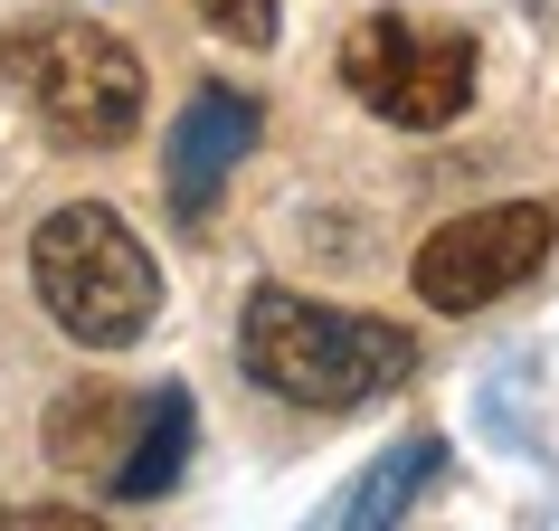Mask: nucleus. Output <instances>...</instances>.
<instances>
[{
  "label": "nucleus",
  "instance_id": "3",
  "mask_svg": "<svg viewBox=\"0 0 559 531\" xmlns=\"http://www.w3.org/2000/svg\"><path fill=\"white\" fill-rule=\"evenodd\" d=\"M29 275H38V304H48L76 342H95V352H123V342L152 323V304H162L152 247L95 200L58 209V219L29 237Z\"/></svg>",
  "mask_w": 559,
  "mask_h": 531
},
{
  "label": "nucleus",
  "instance_id": "1",
  "mask_svg": "<svg viewBox=\"0 0 559 531\" xmlns=\"http://www.w3.org/2000/svg\"><path fill=\"white\" fill-rule=\"evenodd\" d=\"M237 361H247L257 389L295 399V409H360V399H389L417 370L399 323L313 304L295 285H257L247 295V314H237Z\"/></svg>",
  "mask_w": 559,
  "mask_h": 531
},
{
  "label": "nucleus",
  "instance_id": "8",
  "mask_svg": "<svg viewBox=\"0 0 559 531\" xmlns=\"http://www.w3.org/2000/svg\"><path fill=\"white\" fill-rule=\"evenodd\" d=\"M437 465H445V446H437V437H408V446H389L380 465L360 474V494L342 503V522H399V512H408V494H417V484H427Z\"/></svg>",
  "mask_w": 559,
  "mask_h": 531
},
{
  "label": "nucleus",
  "instance_id": "10",
  "mask_svg": "<svg viewBox=\"0 0 559 531\" xmlns=\"http://www.w3.org/2000/svg\"><path fill=\"white\" fill-rule=\"evenodd\" d=\"M200 20L228 48H275V0H200Z\"/></svg>",
  "mask_w": 559,
  "mask_h": 531
},
{
  "label": "nucleus",
  "instance_id": "2",
  "mask_svg": "<svg viewBox=\"0 0 559 531\" xmlns=\"http://www.w3.org/2000/svg\"><path fill=\"white\" fill-rule=\"evenodd\" d=\"M0 76L20 86V105L58 152H115L143 133V58L95 20H48V30L0 38Z\"/></svg>",
  "mask_w": 559,
  "mask_h": 531
},
{
  "label": "nucleus",
  "instance_id": "4",
  "mask_svg": "<svg viewBox=\"0 0 559 531\" xmlns=\"http://www.w3.org/2000/svg\"><path fill=\"white\" fill-rule=\"evenodd\" d=\"M342 86L399 133H445L474 105V38L465 30H408L399 10L360 20L342 38Z\"/></svg>",
  "mask_w": 559,
  "mask_h": 531
},
{
  "label": "nucleus",
  "instance_id": "7",
  "mask_svg": "<svg viewBox=\"0 0 559 531\" xmlns=\"http://www.w3.org/2000/svg\"><path fill=\"white\" fill-rule=\"evenodd\" d=\"M190 446H200V409L180 399V389H162V399H143V417H133V456H115V484L123 503H162L180 484V465H190Z\"/></svg>",
  "mask_w": 559,
  "mask_h": 531
},
{
  "label": "nucleus",
  "instance_id": "5",
  "mask_svg": "<svg viewBox=\"0 0 559 531\" xmlns=\"http://www.w3.org/2000/svg\"><path fill=\"white\" fill-rule=\"evenodd\" d=\"M550 237H559V219L540 200L465 209V219H445V228L417 247L408 285H417V304H437V314H484V304H502L512 285H531V275L550 266Z\"/></svg>",
  "mask_w": 559,
  "mask_h": 531
},
{
  "label": "nucleus",
  "instance_id": "9",
  "mask_svg": "<svg viewBox=\"0 0 559 531\" xmlns=\"http://www.w3.org/2000/svg\"><path fill=\"white\" fill-rule=\"evenodd\" d=\"M115 399H95V389H67L58 399V427H48V456L58 465H105V446H115Z\"/></svg>",
  "mask_w": 559,
  "mask_h": 531
},
{
  "label": "nucleus",
  "instance_id": "6",
  "mask_svg": "<svg viewBox=\"0 0 559 531\" xmlns=\"http://www.w3.org/2000/svg\"><path fill=\"white\" fill-rule=\"evenodd\" d=\"M257 105L237 86H200V105L180 115V133H171V209L180 219H209L218 209V190H228V172L257 152Z\"/></svg>",
  "mask_w": 559,
  "mask_h": 531
}]
</instances>
